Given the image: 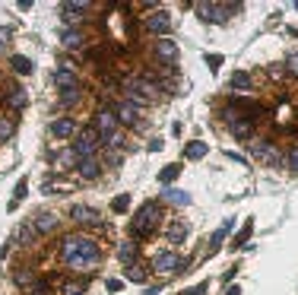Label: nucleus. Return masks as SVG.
I'll return each instance as SVG.
<instances>
[{
    "mask_svg": "<svg viewBox=\"0 0 298 295\" xmlns=\"http://www.w3.org/2000/svg\"><path fill=\"white\" fill-rule=\"evenodd\" d=\"M61 251H64L67 267H73V270H92L99 264V244L89 235H67Z\"/></svg>",
    "mask_w": 298,
    "mask_h": 295,
    "instance_id": "obj_1",
    "label": "nucleus"
},
{
    "mask_svg": "<svg viewBox=\"0 0 298 295\" xmlns=\"http://www.w3.org/2000/svg\"><path fill=\"white\" fill-rule=\"evenodd\" d=\"M92 127L99 131V137H102V143H105V146H111V149H114L117 143H121V134H117V117H114V111H111V108L95 111Z\"/></svg>",
    "mask_w": 298,
    "mask_h": 295,
    "instance_id": "obj_2",
    "label": "nucleus"
},
{
    "mask_svg": "<svg viewBox=\"0 0 298 295\" xmlns=\"http://www.w3.org/2000/svg\"><path fill=\"white\" fill-rule=\"evenodd\" d=\"M156 226H159V203H152V200H149V203L140 206V213H137L134 229H130V232H134V238H143V235H149Z\"/></svg>",
    "mask_w": 298,
    "mask_h": 295,
    "instance_id": "obj_3",
    "label": "nucleus"
},
{
    "mask_svg": "<svg viewBox=\"0 0 298 295\" xmlns=\"http://www.w3.org/2000/svg\"><path fill=\"white\" fill-rule=\"evenodd\" d=\"M99 146H102V137H99V131H95V127H86V131H82V134L73 140V152H76L79 162H82V159H95Z\"/></svg>",
    "mask_w": 298,
    "mask_h": 295,
    "instance_id": "obj_4",
    "label": "nucleus"
},
{
    "mask_svg": "<svg viewBox=\"0 0 298 295\" xmlns=\"http://www.w3.org/2000/svg\"><path fill=\"white\" fill-rule=\"evenodd\" d=\"M172 26H175V16L172 13H165V10H159V13H152V16H146V32H152V35H168L172 32Z\"/></svg>",
    "mask_w": 298,
    "mask_h": 295,
    "instance_id": "obj_5",
    "label": "nucleus"
},
{
    "mask_svg": "<svg viewBox=\"0 0 298 295\" xmlns=\"http://www.w3.org/2000/svg\"><path fill=\"white\" fill-rule=\"evenodd\" d=\"M181 264H184V261H181L175 251H159L156 257H152V270H159V273H178Z\"/></svg>",
    "mask_w": 298,
    "mask_h": 295,
    "instance_id": "obj_6",
    "label": "nucleus"
},
{
    "mask_svg": "<svg viewBox=\"0 0 298 295\" xmlns=\"http://www.w3.org/2000/svg\"><path fill=\"white\" fill-rule=\"evenodd\" d=\"M197 16L206 19V22H225V7H222V4H206V0H200V4H197Z\"/></svg>",
    "mask_w": 298,
    "mask_h": 295,
    "instance_id": "obj_7",
    "label": "nucleus"
},
{
    "mask_svg": "<svg viewBox=\"0 0 298 295\" xmlns=\"http://www.w3.org/2000/svg\"><path fill=\"white\" fill-rule=\"evenodd\" d=\"M51 137H57V140H67V137H73L76 134V121L73 117H57V121H51Z\"/></svg>",
    "mask_w": 298,
    "mask_h": 295,
    "instance_id": "obj_8",
    "label": "nucleus"
},
{
    "mask_svg": "<svg viewBox=\"0 0 298 295\" xmlns=\"http://www.w3.org/2000/svg\"><path fill=\"white\" fill-rule=\"evenodd\" d=\"M70 216H73V222H79V226H102V216L95 213L92 206H73Z\"/></svg>",
    "mask_w": 298,
    "mask_h": 295,
    "instance_id": "obj_9",
    "label": "nucleus"
},
{
    "mask_svg": "<svg viewBox=\"0 0 298 295\" xmlns=\"http://www.w3.org/2000/svg\"><path fill=\"white\" fill-rule=\"evenodd\" d=\"M4 99H7V105L13 111H19V108H26V105H29V96H26V89H22V86H7Z\"/></svg>",
    "mask_w": 298,
    "mask_h": 295,
    "instance_id": "obj_10",
    "label": "nucleus"
},
{
    "mask_svg": "<svg viewBox=\"0 0 298 295\" xmlns=\"http://www.w3.org/2000/svg\"><path fill=\"white\" fill-rule=\"evenodd\" d=\"M57 222H61V216L57 213H35V219H32V226H35V232H54L57 229Z\"/></svg>",
    "mask_w": 298,
    "mask_h": 295,
    "instance_id": "obj_11",
    "label": "nucleus"
},
{
    "mask_svg": "<svg viewBox=\"0 0 298 295\" xmlns=\"http://www.w3.org/2000/svg\"><path fill=\"white\" fill-rule=\"evenodd\" d=\"M54 82H57V86H61L64 92H73V89H79L76 73H73L70 67H61V70H57V73H54Z\"/></svg>",
    "mask_w": 298,
    "mask_h": 295,
    "instance_id": "obj_12",
    "label": "nucleus"
},
{
    "mask_svg": "<svg viewBox=\"0 0 298 295\" xmlns=\"http://www.w3.org/2000/svg\"><path fill=\"white\" fill-rule=\"evenodd\" d=\"M137 254H140V244L137 241H121V244H117V257H121L124 267H134L137 264Z\"/></svg>",
    "mask_w": 298,
    "mask_h": 295,
    "instance_id": "obj_13",
    "label": "nucleus"
},
{
    "mask_svg": "<svg viewBox=\"0 0 298 295\" xmlns=\"http://www.w3.org/2000/svg\"><path fill=\"white\" fill-rule=\"evenodd\" d=\"M61 41H64V48L79 51L82 45H86V35H82L79 29H64V32H61Z\"/></svg>",
    "mask_w": 298,
    "mask_h": 295,
    "instance_id": "obj_14",
    "label": "nucleus"
},
{
    "mask_svg": "<svg viewBox=\"0 0 298 295\" xmlns=\"http://www.w3.org/2000/svg\"><path fill=\"white\" fill-rule=\"evenodd\" d=\"M82 10H89L86 0H73V4H64V22H79L82 16H86Z\"/></svg>",
    "mask_w": 298,
    "mask_h": 295,
    "instance_id": "obj_15",
    "label": "nucleus"
},
{
    "mask_svg": "<svg viewBox=\"0 0 298 295\" xmlns=\"http://www.w3.org/2000/svg\"><path fill=\"white\" fill-rule=\"evenodd\" d=\"M114 117H117V124H137V108L130 102H117L114 105Z\"/></svg>",
    "mask_w": 298,
    "mask_h": 295,
    "instance_id": "obj_16",
    "label": "nucleus"
},
{
    "mask_svg": "<svg viewBox=\"0 0 298 295\" xmlns=\"http://www.w3.org/2000/svg\"><path fill=\"white\" fill-rule=\"evenodd\" d=\"M229 131H232L238 140H244V143H247V140H254V121H251V117H241V121H235Z\"/></svg>",
    "mask_w": 298,
    "mask_h": 295,
    "instance_id": "obj_17",
    "label": "nucleus"
},
{
    "mask_svg": "<svg viewBox=\"0 0 298 295\" xmlns=\"http://www.w3.org/2000/svg\"><path fill=\"white\" fill-rule=\"evenodd\" d=\"M76 172H79L86 181H92V178H99V175H102V162H99V159H82V162L76 165Z\"/></svg>",
    "mask_w": 298,
    "mask_h": 295,
    "instance_id": "obj_18",
    "label": "nucleus"
},
{
    "mask_svg": "<svg viewBox=\"0 0 298 295\" xmlns=\"http://www.w3.org/2000/svg\"><path fill=\"white\" fill-rule=\"evenodd\" d=\"M156 54L162 57V61H178V45L172 38H159L156 41Z\"/></svg>",
    "mask_w": 298,
    "mask_h": 295,
    "instance_id": "obj_19",
    "label": "nucleus"
},
{
    "mask_svg": "<svg viewBox=\"0 0 298 295\" xmlns=\"http://www.w3.org/2000/svg\"><path fill=\"white\" fill-rule=\"evenodd\" d=\"M229 86H232V92H247V89H251V76H247L244 70H238V73H232Z\"/></svg>",
    "mask_w": 298,
    "mask_h": 295,
    "instance_id": "obj_20",
    "label": "nucleus"
},
{
    "mask_svg": "<svg viewBox=\"0 0 298 295\" xmlns=\"http://www.w3.org/2000/svg\"><path fill=\"white\" fill-rule=\"evenodd\" d=\"M162 197L168 200V203H175V206H187V203H190V194L178 191V187H168V191H162Z\"/></svg>",
    "mask_w": 298,
    "mask_h": 295,
    "instance_id": "obj_21",
    "label": "nucleus"
},
{
    "mask_svg": "<svg viewBox=\"0 0 298 295\" xmlns=\"http://www.w3.org/2000/svg\"><path fill=\"white\" fill-rule=\"evenodd\" d=\"M10 67H13L16 73H22V76L32 73V61H29V57H22V54H13V57H10Z\"/></svg>",
    "mask_w": 298,
    "mask_h": 295,
    "instance_id": "obj_22",
    "label": "nucleus"
},
{
    "mask_svg": "<svg viewBox=\"0 0 298 295\" xmlns=\"http://www.w3.org/2000/svg\"><path fill=\"white\" fill-rule=\"evenodd\" d=\"M184 238H187V226H184V222H172V226H168V241L178 244V241H184Z\"/></svg>",
    "mask_w": 298,
    "mask_h": 295,
    "instance_id": "obj_23",
    "label": "nucleus"
},
{
    "mask_svg": "<svg viewBox=\"0 0 298 295\" xmlns=\"http://www.w3.org/2000/svg\"><path fill=\"white\" fill-rule=\"evenodd\" d=\"M13 134H16V121H13V117H0V143L10 140Z\"/></svg>",
    "mask_w": 298,
    "mask_h": 295,
    "instance_id": "obj_24",
    "label": "nucleus"
},
{
    "mask_svg": "<svg viewBox=\"0 0 298 295\" xmlns=\"http://www.w3.org/2000/svg\"><path fill=\"white\" fill-rule=\"evenodd\" d=\"M178 175H181V165H168V168H162V172H159V181H162V184H168V181L178 178Z\"/></svg>",
    "mask_w": 298,
    "mask_h": 295,
    "instance_id": "obj_25",
    "label": "nucleus"
},
{
    "mask_svg": "<svg viewBox=\"0 0 298 295\" xmlns=\"http://www.w3.org/2000/svg\"><path fill=\"white\" fill-rule=\"evenodd\" d=\"M267 149H270V143H267L264 137H254V140H251V152H254V156L264 159V156H267Z\"/></svg>",
    "mask_w": 298,
    "mask_h": 295,
    "instance_id": "obj_26",
    "label": "nucleus"
},
{
    "mask_svg": "<svg viewBox=\"0 0 298 295\" xmlns=\"http://www.w3.org/2000/svg\"><path fill=\"white\" fill-rule=\"evenodd\" d=\"M264 162H267V165H282V162H285V156H282L276 146H270V149H267V156H264Z\"/></svg>",
    "mask_w": 298,
    "mask_h": 295,
    "instance_id": "obj_27",
    "label": "nucleus"
},
{
    "mask_svg": "<svg viewBox=\"0 0 298 295\" xmlns=\"http://www.w3.org/2000/svg\"><path fill=\"white\" fill-rule=\"evenodd\" d=\"M206 152H209L206 143H190V146H187V159H203Z\"/></svg>",
    "mask_w": 298,
    "mask_h": 295,
    "instance_id": "obj_28",
    "label": "nucleus"
},
{
    "mask_svg": "<svg viewBox=\"0 0 298 295\" xmlns=\"http://www.w3.org/2000/svg\"><path fill=\"white\" fill-rule=\"evenodd\" d=\"M127 206H130V197H127V194H121V197L111 200V209H114V213H124Z\"/></svg>",
    "mask_w": 298,
    "mask_h": 295,
    "instance_id": "obj_29",
    "label": "nucleus"
},
{
    "mask_svg": "<svg viewBox=\"0 0 298 295\" xmlns=\"http://www.w3.org/2000/svg\"><path fill=\"white\" fill-rule=\"evenodd\" d=\"M82 292H86V282H67V286H64V295H82Z\"/></svg>",
    "mask_w": 298,
    "mask_h": 295,
    "instance_id": "obj_30",
    "label": "nucleus"
},
{
    "mask_svg": "<svg viewBox=\"0 0 298 295\" xmlns=\"http://www.w3.org/2000/svg\"><path fill=\"white\" fill-rule=\"evenodd\" d=\"M285 73L298 79V54H289V57H285Z\"/></svg>",
    "mask_w": 298,
    "mask_h": 295,
    "instance_id": "obj_31",
    "label": "nucleus"
},
{
    "mask_svg": "<svg viewBox=\"0 0 298 295\" xmlns=\"http://www.w3.org/2000/svg\"><path fill=\"white\" fill-rule=\"evenodd\" d=\"M35 235H38V232H35V226H22V229L16 232V238H22V244H29Z\"/></svg>",
    "mask_w": 298,
    "mask_h": 295,
    "instance_id": "obj_32",
    "label": "nucleus"
},
{
    "mask_svg": "<svg viewBox=\"0 0 298 295\" xmlns=\"http://www.w3.org/2000/svg\"><path fill=\"white\" fill-rule=\"evenodd\" d=\"M285 165H289L292 172H298V146H292L289 152H285Z\"/></svg>",
    "mask_w": 298,
    "mask_h": 295,
    "instance_id": "obj_33",
    "label": "nucleus"
},
{
    "mask_svg": "<svg viewBox=\"0 0 298 295\" xmlns=\"http://www.w3.org/2000/svg\"><path fill=\"white\" fill-rule=\"evenodd\" d=\"M251 229H254V226H251V219H247V222H244V229H241V232H238V241H235L238 247H241V244H244L247 238H251Z\"/></svg>",
    "mask_w": 298,
    "mask_h": 295,
    "instance_id": "obj_34",
    "label": "nucleus"
},
{
    "mask_svg": "<svg viewBox=\"0 0 298 295\" xmlns=\"http://www.w3.org/2000/svg\"><path fill=\"white\" fill-rule=\"evenodd\" d=\"M127 279H130V282H143V279H146V273H143L140 267H130V270H127Z\"/></svg>",
    "mask_w": 298,
    "mask_h": 295,
    "instance_id": "obj_35",
    "label": "nucleus"
},
{
    "mask_svg": "<svg viewBox=\"0 0 298 295\" xmlns=\"http://www.w3.org/2000/svg\"><path fill=\"white\" fill-rule=\"evenodd\" d=\"M206 64H209V70H212V73H216V70H219V64H225V61H222V54H206Z\"/></svg>",
    "mask_w": 298,
    "mask_h": 295,
    "instance_id": "obj_36",
    "label": "nucleus"
},
{
    "mask_svg": "<svg viewBox=\"0 0 298 295\" xmlns=\"http://www.w3.org/2000/svg\"><path fill=\"white\" fill-rule=\"evenodd\" d=\"M76 99H79V92H76V89H73V92H61V102H64V105H73Z\"/></svg>",
    "mask_w": 298,
    "mask_h": 295,
    "instance_id": "obj_37",
    "label": "nucleus"
},
{
    "mask_svg": "<svg viewBox=\"0 0 298 295\" xmlns=\"http://www.w3.org/2000/svg\"><path fill=\"white\" fill-rule=\"evenodd\" d=\"M10 35H13V32H10V26H0V48H7Z\"/></svg>",
    "mask_w": 298,
    "mask_h": 295,
    "instance_id": "obj_38",
    "label": "nucleus"
},
{
    "mask_svg": "<svg viewBox=\"0 0 298 295\" xmlns=\"http://www.w3.org/2000/svg\"><path fill=\"white\" fill-rule=\"evenodd\" d=\"M22 197H26V178H19V184H16V197H13V200H16V203H19Z\"/></svg>",
    "mask_w": 298,
    "mask_h": 295,
    "instance_id": "obj_39",
    "label": "nucleus"
},
{
    "mask_svg": "<svg viewBox=\"0 0 298 295\" xmlns=\"http://www.w3.org/2000/svg\"><path fill=\"white\" fill-rule=\"evenodd\" d=\"M16 282H19V286H35V282H32V273H16Z\"/></svg>",
    "mask_w": 298,
    "mask_h": 295,
    "instance_id": "obj_40",
    "label": "nucleus"
},
{
    "mask_svg": "<svg viewBox=\"0 0 298 295\" xmlns=\"http://www.w3.org/2000/svg\"><path fill=\"white\" fill-rule=\"evenodd\" d=\"M105 286H108V292H121V289H124V282H121V279H108Z\"/></svg>",
    "mask_w": 298,
    "mask_h": 295,
    "instance_id": "obj_41",
    "label": "nucleus"
},
{
    "mask_svg": "<svg viewBox=\"0 0 298 295\" xmlns=\"http://www.w3.org/2000/svg\"><path fill=\"white\" fill-rule=\"evenodd\" d=\"M48 292V282H35L32 286V295H45Z\"/></svg>",
    "mask_w": 298,
    "mask_h": 295,
    "instance_id": "obj_42",
    "label": "nucleus"
},
{
    "mask_svg": "<svg viewBox=\"0 0 298 295\" xmlns=\"http://www.w3.org/2000/svg\"><path fill=\"white\" fill-rule=\"evenodd\" d=\"M206 292V286H203V282H200V286H194V289H187L184 295H203Z\"/></svg>",
    "mask_w": 298,
    "mask_h": 295,
    "instance_id": "obj_43",
    "label": "nucleus"
},
{
    "mask_svg": "<svg viewBox=\"0 0 298 295\" xmlns=\"http://www.w3.org/2000/svg\"><path fill=\"white\" fill-rule=\"evenodd\" d=\"M225 159H232V162H241V165H244V162H247V159H244V156H238V152H225Z\"/></svg>",
    "mask_w": 298,
    "mask_h": 295,
    "instance_id": "obj_44",
    "label": "nucleus"
},
{
    "mask_svg": "<svg viewBox=\"0 0 298 295\" xmlns=\"http://www.w3.org/2000/svg\"><path fill=\"white\" fill-rule=\"evenodd\" d=\"M229 295H241V289H238V286H229Z\"/></svg>",
    "mask_w": 298,
    "mask_h": 295,
    "instance_id": "obj_45",
    "label": "nucleus"
}]
</instances>
